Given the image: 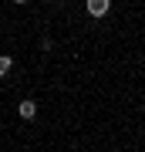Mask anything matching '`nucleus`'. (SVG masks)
<instances>
[{
  "label": "nucleus",
  "instance_id": "nucleus-5",
  "mask_svg": "<svg viewBox=\"0 0 145 152\" xmlns=\"http://www.w3.org/2000/svg\"><path fill=\"white\" fill-rule=\"evenodd\" d=\"M61 4H64V0H61Z\"/></svg>",
  "mask_w": 145,
  "mask_h": 152
},
{
  "label": "nucleus",
  "instance_id": "nucleus-2",
  "mask_svg": "<svg viewBox=\"0 0 145 152\" xmlns=\"http://www.w3.org/2000/svg\"><path fill=\"white\" fill-rule=\"evenodd\" d=\"M17 115H20V118H27V122H31L34 115H37V102H31V98H27V102H20V105H17Z\"/></svg>",
  "mask_w": 145,
  "mask_h": 152
},
{
  "label": "nucleus",
  "instance_id": "nucleus-4",
  "mask_svg": "<svg viewBox=\"0 0 145 152\" xmlns=\"http://www.w3.org/2000/svg\"><path fill=\"white\" fill-rule=\"evenodd\" d=\"M14 4H31V0H14Z\"/></svg>",
  "mask_w": 145,
  "mask_h": 152
},
{
  "label": "nucleus",
  "instance_id": "nucleus-3",
  "mask_svg": "<svg viewBox=\"0 0 145 152\" xmlns=\"http://www.w3.org/2000/svg\"><path fill=\"white\" fill-rule=\"evenodd\" d=\"M10 68H14V58L10 54H0V75H7Z\"/></svg>",
  "mask_w": 145,
  "mask_h": 152
},
{
  "label": "nucleus",
  "instance_id": "nucleus-1",
  "mask_svg": "<svg viewBox=\"0 0 145 152\" xmlns=\"http://www.w3.org/2000/svg\"><path fill=\"white\" fill-rule=\"evenodd\" d=\"M111 10V0H88V14L91 17H105Z\"/></svg>",
  "mask_w": 145,
  "mask_h": 152
}]
</instances>
